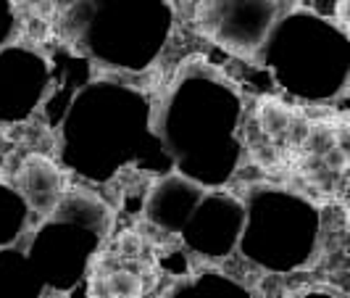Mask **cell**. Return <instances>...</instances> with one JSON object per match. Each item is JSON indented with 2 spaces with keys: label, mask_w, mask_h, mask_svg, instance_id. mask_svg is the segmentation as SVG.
<instances>
[{
  "label": "cell",
  "mask_w": 350,
  "mask_h": 298,
  "mask_svg": "<svg viewBox=\"0 0 350 298\" xmlns=\"http://www.w3.org/2000/svg\"><path fill=\"white\" fill-rule=\"evenodd\" d=\"M18 188L35 214L48 216L64 195V175L48 156L32 153L18 169Z\"/></svg>",
  "instance_id": "6da1fadb"
},
{
  "label": "cell",
  "mask_w": 350,
  "mask_h": 298,
  "mask_svg": "<svg viewBox=\"0 0 350 298\" xmlns=\"http://www.w3.org/2000/svg\"><path fill=\"white\" fill-rule=\"evenodd\" d=\"M258 127L263 129L266 140L282 142L287 140L295 129V116L293 108L277 101V98H261L258 101Z\"/></svg>",
  "instance_id": "7a4b0ae2"
},
{
  "label": "cell",
  "mask_w": 350,
  "mask_h": 298,
  "mask_svg": "<svg viewBox=\"0 0 350 298\" xmlns=\"http://www.w3.org/2000/svg\"><path fill=\"white\" fill-rule=\"evenodd\" d=\"M145 290V285L137 275L126 272V269H111L105 272L100 282L95 285V293H103V296H124V298H132V296H140Z\"/></svg>",
  "instance_id": "3957f363"
},
{
  "label": "cell",
  "mask_w": 350,
  "mask_h": 298,
  "mask_svg": "<svg viewBox=\"0 0 350 298\" xmlns=\"http://www.w3.org/2000/svg\"><path fill=\"white\" fill-rule=\"evenodd\" d=\"M142 253V235L137 232H124L119 235V256L122 259H140Z\"/></svg>",
  "instance_id": "277c9868"
},
{
  "label": "cell",
  "mask_w": 350,
  "mask_h": 298,
  "mask_svg": "<svg viewBox=\"0 0 350 298\" xmlns=\"http://www.w3.org/2000/svg\"><path fill=\"white\" fill-rule=\"evenodd\" d=\"M337 18H340V27L345 29L348 27V0H337Z\"/></svg>",
  "instance_id": "5b68a950"
}]
</instances>
